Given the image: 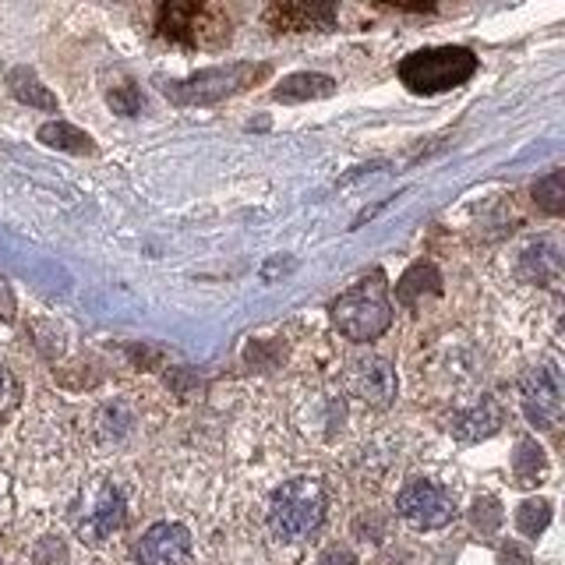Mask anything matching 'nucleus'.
<instances>
[{"label": "nucleus", "instance_id": "obj_1", "mask_svg": "<svg viewBox=\"0 0 565 565\" xmlns=\"http://www.w3.org/2000/svg\"><path fill=\"white\" fill-rule=\"evenodd\" d=\"M477 75V57L467 46H428L399 61V82L414 96H438L467 85Z\"/></svg>", "mask_w": 565, "mask_h": 565}, {"label": "nucleus", "instance_id": "obj_9", "mask_svg": "<svg viewBox=\"0 0 565 565\" xmlns=\"http://www.w3.org/2000/svg\"><path fill=\"white\" fill-rule=\"evenodd\" d=\"M191 558V534L181 523H156L138 541L141 565H188Z\"/></svg>", "mask_w": 565, "mask_h": 565}, {"label": "nucleus", "instance_id": "obj_8", "mask_svg": "<svg viewBox=\"0 0 565 565\" xmlns=\"http://www.w3.org/2000/svg\"><path fill=\"white\" fill-rule=\"evenodd\" d=\"M340 0H273L265 11V22L276 32H311L332 29Z\"/></svg>", "mask_w": 565, "mask_h": 565}, {"label": "nucleus", "instance_id": "obj_12", "mask_svg": "<svg viewBox=\"0 0 565 565\" xmlns=\"http://www.w3.org/2000/svg\"><path fill=\"white\" fill-rule=\"evenodd\" d=\"M332 93H335V82L329 75H318V71H297V75H287L273 88V99L276 103H311V99H326Z\"/></svg>", "mask_w": 565, "mask_h": 565}, {"label": "nucleus", "instance_id": "obj_15", "mask_svg": "<svg viewBox=\"0 0 565 565\" xmlns=\"http://www.w3.org/2000/svg\"><path fill=\"white\" fill-rule=\"evenodd\" d=\"M562 273V255L552 241H534L520 258V276L534 282H555Z\"/></svg>", "mask_w": 565, "mask_h": 565}, {"label": "nucleus", "instance_id": "obj_19", "mask_svg": "<svg viewBox=\"0 0 565 565\" xmlns=\"http://www.w3.org/2000/svg\"><path fill=\"white\" fill-rule=\"evenodd\" d=\"M534 202L547 212V216H562L565 209V173L562 170H552L547 177L534 184Z\"/></svg>", "mask_w": 565, "mask_h": 565}, {"label": "nucleus", "instance_id": "obj_10", "mask_svg": "<svg viewBox=\"0 0 565 565\" xmlns=\"http://www.w3.org/2000/svg\"><path fill=\"white\" fill-rule=\"evenodd\" d=\"M199 11L202 0H159V35L173 43H199Z\"/></svg>", "mask_w": 565, "mask_h": 565}, {"label": "nucleus", "instance_id": "obj_25", "mask_svg": "<svg viewBox=\"0 0 565 565\" xmlns=\"http://www.w3.org/2000/svg\"><path fill=\"white\" fill-rule=\"evenodd\" d=\"M14 403H18V382L11 371L0 364V414H8Z\"/></svg>", "mask_w": 565, "mask_h": 565}, {"label": "nucleus", "instance_id": "obj_30", "mask_svg": "<svg viewBox=\"0 0 565 565\" xmlns=\"http://www.w3.org/2000/svg\"><path fill=\"white\" fill-rule=\"evenodd\" d=\"M379 4L399 8V11H431L435 0H379Z\"/></svg>", "mask_w": 565, "mask_h": 565}, {"label": "nucleus", "instance_id": "obj_7", "mask_svg": "<svg viewBox=\"0 0 565 565\" xmlns=\"http://www.w3.org/2000/svg\"><path fill=\"white\" fill-rule=\"evenodd\" d=\"M523 411L537 428H555L562 417V379L552 364H537L523 375Z\"/></svg>", "mask_w": 565, "mask_h": 565}, {"label": "nucleus", "instance_id": "obj_14", "mask_svg": "<svg viewBox=\"0 0 565 565\" xmlns=\"http://www.w3.org/2000/svg\"><path fill=\"white\" fill-rule=\"evenodd\" d=\"M438 294H441V276H438L435 265H428V262L411 265V269L403 273V279L396 282V300H399L403 308H414L417 300L438 297Z\"/></svg>", "mask_w": 565, "mask_h": 565}, {"label": "nucleus", "instance_id": "obj_6", "mask_svg": "<svg viewBox=\"0 0 565 565\" xmlns=\"http://www.w3.org/2000/svg\"><path fill=\"white\" fill-rule=\"evenodd\" d=\"M347 388L358 399L371 406H388L396 399V367L382 353H364V358H353L343 371Z\"/></svg>", "mask_w": 565, "mask_h": 565}, {"label": "nucleus", "instance_id": "obj_23", "mask_svg": "<svg viewBox=\"0 0 565 565\" xmlns=\"http://www.w3.org/2000/svg\"><path fill=\"white\" fill-rule=\"evenodd\" d=\"M32 562L35 565H67V544L61 537H43V541H35L32 547Z\"/></svg>", "mask_w": 565, "mask_h": 565}, {"label": "nucleus", "instance_id": "obj_11", "mask_svg": "<svg viewBox=\"0 0 565 565\" xmlns=\"http://www.w3.org/2000/svg\"><path fill=\"white\" fill-rule=\"evenodd\" d=\"M124 494L114 488V484H106L103 494L96 499V509H93V516H88L78 530H82V537L85 541H106L110 534H117V530L124 526Z\"/></svg>", "mask_w": 565, "mask_h": 565}, {"label": "nucleus", "instance_id": "obj_5", "mask_svg": "<svg viewBox=\"0 0 565 565\" xmlns=\"http://www.w3.org/2000/svg\"><path fill=\"white\" fill-rule=\"evenodd\" d=\"M396 512L417 530H441L456 516V499L435 481H411L399 491Z\"/></svg>", "mask_w": 565, "mask_h": 565}, {"label": "nucleus", "instance_id": "obj_26", "mask_svg": "<svg viewBox=\"0 0 565 565\" xmlns=\"http://www.w3.org/2000/svg\"><path fill=\"white\" fill-rule=\"evenodd\" d=\"M318 565H358V555H353L350 547H326V552L318 555Z\"/></svg>", "mask_w": 565, "mask_h": 565}, {"label": "nucleus", "instance_id": "obj_28", "mask_svg": "<svg viewBox=\"0 0 565 565\" xmlns=\"http://www.w3.org/2000/svg\"><path fill=\"white\" fill-rule=\"evenodd\" d=\"M499 562L502 565H530V555H526V547H520V544H505Z\"/></svg>", "mask_w": 565, "mask_h": 565}, {"label": "nucleus", "instance_id": "obj_4", "mask_svg": "<svg viewBox=\"0 0 565 565\" xmlns=\"http://www.w3.org/2000/svg\"><path fill=\"white\" fill-rule=\"evenodd\" d=\"M326 520V491L315 481H290L273 494L269 526L279 541H308Z\"/></svg>", "mask_w": 565, "mask_h": 565}, {"label": "nucleus", "instance_id": "obj_27", "mask_svg": "<svg viewBox=\"0 0 565 565\" xmlns=\"http://www.w3.org/2000/svg\"><path fill=\"white\" fill-rule=\"evenodd\" d=\"M358 534H361V537H371V541H379V537H382V520H379V512H367V516L358 520Z\"/></svg>", "mask_w": 565, "mask_h": 565}, {"label": "nucleus", "instance_id": "obj_18", "mask_svg": "<svg viewBox=\"0 0 565 565\" xmlns=\"http://www.w3.org/2000/svg\"><path fill=\"white\" fill-rule=\"evenodd\" d=\"M547 523H552V502L547 499H526L520 509H516V526L523 537H541Z\"/></svg>", "mask_w": 565, "mask_h": 565}, {"label": "nucleus", "instance_id": "obj_29", "mask_svg": "<svg viewBox=\"0 0 565 565\" xmlns=\"http://www.w3.org/2000/svg\"><path fill=\"white\" fill-rule=\"evenodd\" d=\"M14 318V294L4 279H0V322H11Z\"/></svg>", "mask_w": 565, "mask_h": 565}, {"label": "nucleus", "instance_id": "obj_16", "mask_svg": "<svg viewBox=\"0 0 565 565\" xmlns=\"http://www.w3.org/2000/svg\"><path fill=\"white\" fill-rule=\"evenodd\" d=\"M8 85H11V93H14V99H22L25 106H35V110H57V96L50 93V88L35 78V71H29V67H14L11 71V78H8Z\"/></svg>", "mask_w": 565, "mask_h": 565}, {"label": "nucleus", "instance_id": "obj_17", "mask_svg": "<svg viewBox=\"0 0 565 565\" xmlns=\"http://www.w3.org/2000/svg\"><path fill=\"white\" fill-rule=\"evenodd\" d=\"M40 141L50 149H61V152H75V156H85V152H96L93 138L85 131H78L75 124L67 120H50L40 128Z\"/></svg>", "mask_w": 565, "mask_h": 565}, {"label": "nucleus", "instance_id": "obj_2", "mask_svg": "<svg viewBox=\"0 0 565 565\" xmlns=\"http://www.w3.org/2000/svg\"><path fill=\"white\" fill-rule=\"evenodd\" d=\"M332 322L353 343L379 340L388 329V322H393V305H388L382 269H371V276H364L361 282H353L347 294L335 297Z\"/></svg>", "mask_w": 565, "mask_h": 565}, {"label": "nucleus", "instance_id": "obj_24", "mask_svg": "<svg viewBox=\"0 0 565 565\" xmlns=\"http://www.w3.org/2000/svg\"><path fill=\"white\" fill-rule=\"evenodd\" d=\"M110 106L120 114V117H135L138 114V106H141V96H138V88L135 85H120L110 93Z\"/></svg>", "mask_w": 565, "mask_h": 565}, {"label": "nucleus", "instance_id": "obj_13", "mask_svg": "<svg viewBox=\"0 0 565 565\" xmlns=\"http://www.w3.org/2000/svg\"><path fill=\"white\" fill-rule=\"evenodd\" d=\"M502 428V406L494 399H481L470 411H463L456 420H452V435L459 441H481L488 435H494Z\"/></svg>", "mask_w": 565, "mask_h": 565}, {"label": "nucleus", "instance_id": "obj_3", "mask_svg": "<svg viewBox=\"0 0 565 565\" xmlns=\"http://www.w3.org/2000/svg\"><path fill=\"white\" fill-rule=\"evenodd\" d=\"M265 75H269V64H252V61H237L226 67H209L191 75L184 82H167L159 78V88L163 96L177 106H216L237 93H247L252 85H258Z\"/></svg>", "mask_w": 565, "mask_h": 565}, {"label": "nucleus", "instance_id": "obj_21", "mask_svg": "<svg viewBox=\"0 0 565 565\" xmlns=\"http://www.w3.org/2000/svg\"><path fill=\"white\" fill-rule=\"evenodd\" d=\"M502 520H505L502 502H499V499H491V494H481V499H477V502L470 505V523H473V530H481L484 537L494 534V530L502 526Z\"/></svg>", "mask_w": 565, "mask_h": 565}, {"label": "nucleus", "instance_id": "obj_22", "mask_svg": "<svg viewBox=\"0 0 565 565\" xmlns=\"http://www.w3.org/2000/svg\"><path fill=\"white\" fill-rule=\"evenodd\" d=\"M131 428H135V414L128 411V406H120V403L106 406L103 417H99V431H103V438L120 441V438H128Z\"/></svg>", "mask_w": 565, "mask_h": 565}, {"label": "nucleus", "instance_id": "obj_20", "mask_svg": "<svg viewBox=\"0 0 565 565\" xmlns=\"http://www.w3.org/2000/svg\"><path fill=\"white\" fill-rule=\"evenodd\" d=\"M547 467V459H544V449L537 446V441H530L523 438L516 452H512V470H516L520 481H537V477L544 473Z\"/></svg>", "mask_w": 565, "mask_h": 565}]
</instances>
